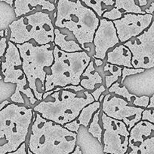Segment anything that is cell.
<instances>
[{"mask_svg":"<svg viewBox=\"0 0 154 154\" xmlns=\"http://www.w3.org/2000/svg\"><path fill=\"white\" fill-rule=\"evenodd\" d=\"M56 14L54 27L70 32L83 51L93 57L94 37L100 24L96 14L79 0H59L56 4Z\"/></svg>","mask_w":154,"mask_h":154,"instance_id":"1","label":"cell"},{"mask_svg":"<svg viewBox=\"0 0 154 154\" xmlns=\"http://www.w3.org/2000/svg\"><path fill=\"white\" fill-rule=\"evenodd\" d=\"M27 138V147L34 154H70L76 146L77 133L34 112Z\"/></svg>","mask_w":154,"mask_h":154,"instance_id":"2","label":"cell"},{"mask_svg":"<svg viewBox=\"0 0 154 154\" xmlns=\"http://www.w3.org/2000/svg\"><path fill=\"white\" fill-rule=\"evenodd\" d=\"M93 102L95 99L86 90L74 93L60 90L39 102L33 109L45 120L63 126L75 120L82 110Z\"/></svg>","mask_w":154,"mask_h":154,"instance_id":"3","label":"cell"},{"mask_svg":"<svg viewBox=\"0 0 154 154\" xmlns=\"http://www.w3.org/2000/svg\"><path fill=\"white\" fill-rule=\"evenodd\" d=\"M33 114L32 108L13 102L0 111V154L16 151L26 142Z\"/></svg>","mask_w":154,"mask_h":154,"instance_id":"4","label":"cell"},{"mask_svg":"<svg viewBox=\"0 0 154 154\" xmlns=\"http://www.w3.org/2000/svg\"><path fill=\"white\" fill-rule=\"evenodd\" d=\"M29 87L39 102L42 101L47 72L54 63V43L39 46L34 42L16 45Z\"/></svg>","mask_w":154,"mask_h":154,"instance_id":"5","label":"cell"},{"mask_svg":"<svg viewBox=\"0 0 154 154\" xmlns=\"http://www.w3.org/2000/svg\"><path fill=\"white\" fill-rule=\"evenodd\" d=\"M91 61V57L85 51L66 53L54 46V63L45 78V92L57 87L79 85L82 75Z\"/></svg>","mask_w":154,"mask_h":154,"instance_id":"6","label":"cell"},{"mask_svg":"<svg viewBox=\"0 0 154 154\" xmlns=\"http://www.w3.org/2000/svg\"><path fill=\"white\" fill-rule=\"evenodd\" d=\"M8 42L14 45L34 42L37 45L54 43V27L50 13L37 11L15 20L8 26Z\"/></svg>","mask_w":154,"mask_h":154,"instance_id":"7","label":"cell"},{"mask_svg":"<svg viewBox=\"0 0 154 154\" xmlns=\"http://www.w3.org/2000/svg\"><path fill=\"white\" fill-rule=\"evenodd\" d=\"M1 72L3 81L6 84H14L15 92L10 99L13 103L23 105L33 108L39 103L33 91L29 87L27 78L22 69V60L16 45L8 42V48L2 61Z\"/></svg>","mask_w":154,"mask_h":154,"instance_id":"8","label":"cell"},{"mask_svg":"<svg viewBox=\"0 0 154 154\" xmlns=\"http://www.w3.org/2000/svg\"><path fill=\"white\" fill-rule=\"evenodd\" d=\"M103 129L102 145L104 153L125 154L128 149L130 132L122 121L107 117L101 111L100 115Z\"/></svg>","mask_w":154,"mask_h":154,"instance_id":"9","label":"cell"},{"mask_svg":"<svg viewBox=\"0 0 154 154\" xmlns=\"http://www.w3.org/2000/svg\"><path fill=\"white\" fill-rule=\"evenodd\" d=\"M131 51L133 69H147L154 67V20L142 34L123 44Z\"/></svg>","mask_w":154,"mask_h":154,"instance_id":"10","label":"cell"},{"mask_svg":"<svg viewBox=\"0 0 154 154\" xmlns=\"http://www.w3.org/2000/svg\"><path fill=\"white\" fill-rule=\"evenodd\" d=\"M101 111L107 117L122 121L126 125L128 131L141 120L144 108L130 105L123 98L107 93L101 103Z\"/></svg>","mask_w":154,"mask_h":154,"instance_id":"11","label":"cell"},{"mask_svg":"<svg viewBox=\"0 0 154 154\" xmlns=\"http://www.w3.org/2000/svg\"><path fill=\"white\" fill-rule=\"evenodd\" d=\"M153 15L127 14L121 19L113 21L120 43L124 44L140 35L150 26Z\"/></svg>","mask_w":154,"mask_h":154,"instance_id":"12","label":"cell"},{"mask_svg":"<svg viewBox=\"0 0 154 154\" xmlns=\"http://www.w3.org/2000/svg\"><path fill=\"white\" fill-rule=\"evenodd\" d=\"M128 151L132 154H154V125L140 120L130 131Z\"/></svg>","mask_w":154,"mask_h":154,"instance_id":"13","label":"cell"},{"mask_svg":"<svg viewBox=\"0 0 154 154\" xmlns=\"http://www.w3.org/2000/svg\"><path fill=\"white\" fill-rule=\"evenodd\" d=\"M120 43L113 21L104 18L100 19V24L93 40L95 54L92 57L105 60L107 52Z\"/></svg>","mask_w":154,"mask_h":154,"instance_id":"14","label":"cell"},{"mask_svg":"<svg viewBox=\"0 0 154 154\" xmlns=\"http://www.w3.org/2000/svg\"><path fill=\"white\" fill-rule=\"evenodd\" d=\"M57 1H45V0H16L14 2V10L16 18L30 14L31 12L48 11L54 13L56 11V4Z\"/></svg>","mask_w":154,"mask_h":154,"instance_id":"15","label":"cell"},{"mask_svg":"<svg viewBox=\"0 0 154 154\" xmlns=\"http://www.w3.org/2000/svg\"><path fill=\"white\" fill-rule=\"evenodd\" d=\"M127 14H145L144 11L135 3L134 0H117L111 10L106 11L102 18L110 21H115L121 19L122 16Z\"/></svg>","mask_w":154,"mask_h":154,"instance_id":"16","label":"cell"},{"mask_svg":"<svg viewBox=\"0 0 154 154\" xmlns=\"http://www.w3.org/2000/svg\"><path fill=\"white\" fill-rule=\"evenodd\" d=\"M54 46L66 53H75L83 51L73 35L64 29H54Z\"/></svg>","mask_w":154,"mask_h":154,"instance_id":"17","label":"cell"},{"mask_svg":"<svg viewBox=\"0 0 154 154\" xmlns=\"http://www.w3.org/2000/svg\"><path fill=\"white\" fill-rule=\"evenodd\" d=\"M76 144L81 147L83 154H104L102 144L88 133V128L82 126L77 132Z\"/></svg>","mask_w":154,"mask_h":154,"instance_id":"18","label":"cell"},{"mask_svg":"<svg viewBox=\"0 0 154 154\" xmlns=\"http://www.w3.org/2000/svg\"><path fill=\"white\" fill-rule=\"evenodd\" d=\"M101 104L99 102H95L87 105L82 110L79 117L75 120L65 124L63 127L67 130L75 132V133L78 132L81 126L88 128L94 114L101 108Z\"/></svg>","mask_w":154,"mask_h":154,"instance_id":"19","label":"cell"},{"mask_svg":"<svg viewBox=\"0 0 154 154\" xmlns=\"http://www.w3.org/2000/svg\"><path fill=\"white\" fill-rule=\"evenodd\" d=\"M109 93L123 98L129 103L130 105L141 108H147L149 103V96H137L136 95L129 93L126 87L124 85H121L119 82L115 83L107 90Z\"/></svg>","mask_w":154,"mask_h":154,"instance_id":"20","label":"cell"},{"mask_svg":"<svg viewBox=\"0 0 154 154\" xmlns=\"http://www.w3.org/2000/svg\"><path fill=\"white\" fill-rule=\"evenodd\" d=\"M131 51L123 44L115 47L113 49L110 50L107 54V60L105 63L119 66L122 68L133 69L131 65Z\"/></svg>","mask_w":154,"mask_h":154,"instance_id":"21","label":"cell"},{"mask_svg":"<svg viewBox=\"0 0 154 154\" xmlns=\"http://www.w3.org/2000/svg\"><path fill=\"white\" fill-rule=\"evenodd\" d=\"M103 84L104 79L96 70L93 60H91L82 75L79 85L85 90L91 93Z\"/></svg>","mask_w":154,"mask_h":154,"instance_id":"22","label":"cell"},{"mask_svg":"<svg viewBox=\"0 0 154 154\" xmlns=\"http://www.w3.org/2000/svg\"><path fill=\"white\" fill-rule=\"evenodd\" d=\"M103 70H104V73L101 77L104 79V83L105 84L104 86L107 90H108L115 83H120V78H122V67L105 63L104 65Z\"/></svg>","mask_w":154,"mask_h":154,"instance_id":"23","label":"cell"},{"mask_svg":"<svg viewBox=\"0 0 154 154\" xmlns=\"http://www.w3.org/2000/svg\"><path fill=\"white\" fill-rule=\"evenodd\" d=\"M82 2L91 9L99 19L102 18L103 14L106 11L111 10L115 5V1L112 0H83Z\"/></svg>","mask_w":154,"mask_h":154,"instance_id":"24","label":"cell"},{"mask_svg":"<svg viewBox=\"0 0 154 154\" xmlns=\"http://www.w3.org/2000/svg\"><path fill=\"white\" fill-rule=\"evenodd\" d=\"M101 109L100 108L95 114H94L92 120L88 127V133L96 138L101 144H102V135H103V129L100 124V115H101Z\"/></svg>","mask_w":154,"mask_h":154,"instance_id":"25","label":"cell"},{"mask_svg":"<svg viewBox=\"0 0 154 154\" xmlns=\"http://www.w3.org/2000/svg\"><path fill=\"white\" fill-rule=\"evenodd\" d=\"M145 70L143 69H128V68H122V78H121L120 84L122 85L123 84L125 78H128L129 76H132V75H138V74H141L144 72Z\"/></svg>","mask_w":154,"mask_h":154,"instance_id":"26","label":"cell"},{"mask_svg":"<svg viewBox=\"0 0 154 154\" xmlns=\"http://www.w3.org/2000/svg\"><path fill=\"white\" fill-rule=\"evenodd\" d=\"M141 120L147 121L154 125V109H144L142 113Z\"/></svg>","mask_w":154,"mask_h":154,"instance_id":"27","label":"cell"},{"mask_svg":"<svg viewBox=\"0 0 154 154\" xmlns=\"http://www.w3.org/2000/svg\"><path fill=\"white\" fill-rule=\"evenodd\" d=\"M8 48V38L4 37L0 38V72H1V64L2 59L4 57L5 54L6 52V50Z\"/></svg>","mask_w":154,"mask_h":154,"instance_id":"28","label":"cell"},{"mask_svg":"<svg viewBox=\"0 0 154 154\" xmlns=\"http://www.w3.org/2000/svg\"><path fill=\"white\" fill-rule=\"evenodd\" d=\"M107 90L105 87V86H104V84H102V85L100 86L99 87H98L96 90H95L93 92H91V95L92 97L95 99V102H98L101 95H102L103 93H105Z\"/></svg>","mask_w":154,"mask_h":154,"instance_id":"29","label":"cell"},{"mask_svg":"<svg viewBox=\"0 0 154 154\" xmlns=\"http://www.w3.org/2000/svg\"><path fill=\"white\" fill-rule=\"evenodd\" d=\"M7 154H27V143H24L19 147V148L14 152L9 153Z\"/></svg>","mask_w":154,"mask_h":154,"instance_id":"30","label":"cell"},{"mask_svg":"<svg viewBox=\"0 0 154 154\" xmlns=\"http://www.w3.org/2000/svg\"><path fill=\"white\" fill-rule=\"evenodd\" d=\"M91 60H93L94 64L95 65V67L96 68H100V67H102V66H104V63L103 60H100V59L93 58V57H91Z\"/></svg>","mask_w":154,"mask_h":154,"instance_id":"31","label":"cell"},{"mask_svg":"<svg viewBox=\"0 0 154 154\" xmlns=\"http://www.w3.org/2000/svg\"><path fill=\"white\" fill-rule=\"evenodd\" d=\"M144 12L147 14H151L153 15L154 14V2L150 3V5H149V8L144 9Z\"/></svg>","mask_w":154,"mask_h":154,"instance_id":"32","label":"cell"},{"mask_svg":"<svg viewBox=\"0 0 154 154\" xmlns=\"http://www.w3.org/2000/svg\"><path fill=\"white\" fill-rule=\"evenodd\" d=\"M135 3L139 6V7H143L147 5L148 2L146 0H138V1H135Z\"/></svg>","mask_w":154,"mask_h":154,"instance_id":"33","label":"cell"},{"mask_svg":"<svg viewBox=\"0 0 154 154\" xmlns=\"http://www.w3.org/2000/svg\"><path fill=\"white\" fill-rule=\"evenodd\" d=\"M70 154H83V153H82V150L81 147H80L79 146L77 145V144H76V146H75V150H74V151L72 152V153H71Z\"/></svg>","mask_w":154,"mask_h":154,"instance_id":"34","label":"cell"},{"mask_svg":"<svg viewBox=\"0 0 154 154\" xmlns=\"http://www.w3.org/2000/svg\"><path fill=\"white\" fill-rule=\"evenodd\" d=\"M147 108H154V94L149 98V103Z\"/></svg>","mask_w":154,"mask_h":154,"instance_id":"35","label":"cell"},{"mask_svg":"<svg viewBox=\"0 0 154 154\" xmlns=\"http://www.w3.org/2000/svg\"><path fill=\"white\" fill-rule=\"evenodd\" d=\"M9 104H10V102H9L8 100H5L4 101V102H1V103H0V111H1L5 107H6L8 105H9Z\"/></svg>","mask_w":154,"mask_h":154,"instance_id":"36","label":"cell"},{"mask_svg":"<svg viewBox=\"0 0 154 154\" xmlns=\"http://www.w3.org/2000/svg\"><path fill=\"white\" fill-rule=\"evenodd\" d=\"M54 92V90H51V91H48V92H45L43 94V96H42V100H45V99H47V98H48V96H51V95Z\"/></svg>","mask_w":154,"mask_h":154,"instance_id":"37","label":"cell"},{"mask_svg":"<svg viewBox=\"0 0 154 154\" xmlns=\"http://www.w3.org/2000/svg\"><path fill=\"white\" fill-rule=\"evenodd\" d=\"M3 2L7 5H10L11 7H13L14 2V1H12V0H3Z\"/></svg>","mask_w":154,"mask_h":154,"instance_id":"38","label":"cell"},{"mask_svg":"<svg viewBox=\"0 0 154 154\" xmlns=\"http://www.w3.org/2000/svg\"><path fill=\"white\" fill-rule=\"evenodd\" d=\"M8 33H9V29H5V37L7 38L8 36Z\"/></svg>","mask_w":154,"mask_h":154,"instance_id":"39","label":"cell"},{"mask_svg":"<svg viewBox=\"0 0 154 154\" xmlns=\"http://www.w3.org/2000/svg\"><path fill=\"white\" fill-rule=\"evenodd\" d=\"M0 37L1 38L5 37V30H1V31H0Z\"/></svg>","mask_w":154,"mask_h":154,"instance_id":"40","label":"cell"},{"mask_svg":"<svg viewBox=\"0 0 154 154\" xmlns=\"http://www.w3.org/2000/svg\"><path fill=\"white\" fill-rule=\"evenodd\" d=\"M104 154H107V153H104Z\"/></svg>","mask_w":154,"mask_h":154,"instance_id":"41","label":"cell"}]
</instances>
